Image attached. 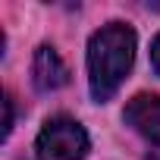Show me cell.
<instances>
[{"instance_id": "cell-5", "label": "cell", "mask_w": 160, "mask_h": 160, "mask_svg": "<svg viewBox=\"0 0 160 160\" xmlns=\"http://www.w3.org/2000/svg\"><path fill=\"white\" fill-rule=\"evenodd\" d=\"M3 110H7V116H3V138H10V132H13V101L10 98H3Z\"/></svg>"}, {"instance_id": "cell-7", "label": "cell", "mask_w": 160, "mask_h": 160, "mask_svg": "<svg viewBox=\"0 0 160 160\" xmlns=\"http://www.w3.org/2000/svg\"><path fill=\"white\" fill-rule=\"evenodd\" d=\"M148 160H160V151H154V154H151V157H148Z\"/></svg>"}, {"instance_id": "cell-4", "label": "cell", "mask_w": 160, "mask_h": 160, "mask_svg": "<svg viewBox=\"0 0 160 160\" xmlns=\"http://www.w3.org/2000/svg\"><path fill=\"white\" fill-rule=\"evenodd\" d=\"M32 78H35V88L38 91H57L69 82V69L63 63V57L50 47L41 44L35 50V63H32Z\"/></svg>"}, {"instance_id": "cell-6", "label": "cell", "mask_w": 160, "mask_h": 160, "mask_svg": "<svg viewBox=\"0 0 160 160\" xmlns=\"http://www.w3.org/2000/svg\"><path fill=\"white\" fill-rule=\"evenodd\" d=\"M151 66H154V72L160 75V35H157L154 44H151Z\"/></svg>"}, {"instance_id": "cell-3", "label": "cell", "mask_w": 160, "mask_h": 160, "mask_svg": "<svg viewBox=\"0 0 160 160\" xmlns=\"http://www.w3.org/2000/svg\"><path fill=\"white\" fill-rule=\"evenodd\" d=\"M126 126H132L151 144H160V94H135L122 110Z\"/></svg>"}, {"instance_id": "cell-1", "label": "cell", "mask_w": 160, "mask_h": 160, "mask_svg": "<svg viewBox=\"0 0 160 160\" xmlns=\"http://www.w3.org/2000/svg\"><path fill=\"white\" fill-rule=\"evenodd\" d=\"M135 63V32L126 22H110L88 41V85L98 104L110 101Z\"/></svg>"}, {"instance_id": "cell-2", "label": "cell", "mask_w": 160, "mask_h": 160, "mask_svg": "<svg viewBox=\"0 0 160 160\" xmlns=\"http://www.w3.org/2000/svg\"><path fill=\"white\" fill-rule=\"evenodd\" d=\"M88 132L69 116H53L44 122L35 141L38 160H85L88 157Z\"/></svg>"}]
</instances>
